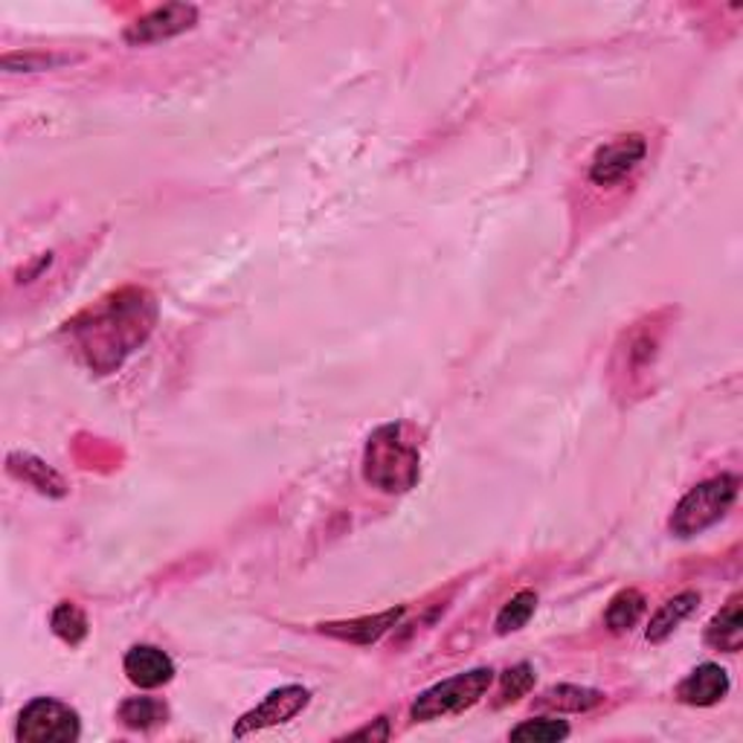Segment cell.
<instances>
[{
  "mask_svg": "<svg viewBox=\"0 0 743 743\" xmlns=\"http://www.w3.org/2000/svg\"><path fill=\"white\" fill-rule=\"evenodd\" d=\"M729 688H732V683H729L726 668L714 665V662H703V665H697L692 674L685 676L683 683L676 685L674 694L685 706L706 709L714 706V703H721L729 694Z\"/></svg>",
  "mask_w": 743,
  "mask_h": 743,
  "instance_id": "obj_8",
  "label": "cell"
},
{
  "mask_svg": "<svg viewBox=\"0 0 743 743\" xmlns=\"http://www.w3.org/2000/svg\"><path fill=\"white\" fill-rule=\"evenodd\" d=\"M351 741L355 737H366V741H387L389 737V721L387 717H380V721H375V726H366V729H357V732H351Z\"/></svg>",
  "mask_w": 743,
  "mask_h": 743,
  "instance_id": "obj_22",
  "label": "cell"
},
{
  "mask_svg": "<svg viewBox=\"0 0 743 743\" xmlns=\"http://www.w3.org/2000/svg\"><path fill=\"white\" fill-rule=\"evenodd\" d=\"M50 627L52 633H56L59 640L68 642V645H79V642H85V636H88V616H85L76 604L61 602L59 607L52 610Z\"/></svg>",
  "mask_w": 743,
  "mask_h": 743,
  "instance_id": "obj_18",
  "label": "cell"
},
{
  "mask_svg": "<svg viewBox=\"0 0 743 743\" xmlns=\"http://www.w3.org/2000/svg\"><path fill=\"white\" fill-rule=\"evenodd\" d=\"M117 717L122 726L137 729V732H149V729L166 723V717H169V709H166L164 700L128 697V700H122Z\"/></svg>",
  "mask_w": 743,
  "mask_h": 743,
  "instance_id": "obj_15",
  "label": "cell"
},
{
  "mask_svg": "<svg viewBox=\"0 0 743 743\" xmlns=\"http://www.w3.org/2000/svg\"><path fill=\"white\" fill-rule=\"evenodd\" d=\"M647 157V140L642 135H625L604 142L593 155L590 180L595 186H616Z\"/></svg>",
  "mask_w": 743,
  "mask_h": 743,
  "instance_id": "obj_6",
  "label": "cell"
},
{
  "mask_svg": "<svg viewBox=\"0 0 743 743\" xmlns=\"http://www.w3.org/2000/svg\"><path fill=\"white\" fill-rule=\"evenodd\" d=\"M65 59H52V56H32V52H27V56H3V68L7 70H16L18 65H21V70H47L52 68V65H61Z\"/></svg>",
  "mask_w": 743,
  "mask_h": 743,
  "instance_id": "obj_21",
  "label": "cell"
},
{
  "mask_svg": "<svg viewBox=\"0 0 743 743\" xmlns=\"http://www.w3.org/2000/svg\"><path fill=\"white\" fill-rule=\"evenodd\" d=\"M537 610V593L535 590H521L508 598V604H503L497 616V633L506 636V633L523 631L528 625V618L535 616Z\"/></svg>",
  "mask_w": 743,
  "mask_h": 743,
  "instance_id": "obj_17",
  "label": "cell"
},
{
  "mask_svg": "<svg viewBox=\"0 0 743 743\" xmlns=\"http://www.w3.org/2000/svg\"><path fill=\"white\" fill-rule=\"evenodd\" d=\"M508 737L528 743H555L569 737V726L564 721H555V717H537V721H523L521 726H514Z\"/></svg>",
  "mask_w": 743,
  "mask_h": 743,
  "instance_id": "obj_19",
  "label": "cell"
},
{
  "mask_svg": "<svg viewBox=\"0 0 743 743\" xmlns=\"http://www.w3.org/2000/svg\"><path fill=\"white\" fill-rule=\"evenodd\" d=\"M706 645L726 651V654H737L743 645V610L741 595H732L726 607L709 622L706 627Z\"/></svg>",
  "mask_w": 743,
  "mask_h": 743,
  "instance_id": "obj_12",
  "label": "cell"
},
{
  "mask_svg": "<svg viewBox=\"0 0 743 743\" xmlns=\"http://www.w3.org/2000/svg\"><path fill=\"white\" fill-rule=\"evenodd\" d=\"M195 23H198V7H192V3H166V7L151 9L149 16H142L140 21L128 27L126 44L146 47L157 44V41H169L180 32L192 30Z\"/></svg>",
  "mask_w": 743,
  "mask_h": 743,
  "instance_id": "obj_7",
  "label": "cell"
},
{
  "mask_svg": "<svg viewBox=\"0 0 743 743\" xmlns=\"http://www.w3.org/2000/svg\"><path fill=\"white\" fill-rule=\"evenodd\" d=\"M311 703V692L303 685H283L274 688L268 697L261 700L259 706L241 714V721L236 723V737H245L250 732H261V729L283 726V723L294 721L297 714H303Z\"/></svg>",
  "mask_w": 743,
  "mask_h": 743,
  "instance_id": "obj_5",
  "label": "cell"
},
{
  "mask_svg": "<svg viewBox=\"0 0 743 743\" xmlns=\"http://www.w3.org/2000/svg\"><path fill=\"white\" fill-rule=\"evenodd\" d=\"M491 683H494V671L491 668H470L465 674L447 676V680L430 685L427 692L413 700L409 717L416 723H430L468 712L488 694Z\"/></svg>",
  "mask_w": 743,
  "mask_h": 743,
  "instance_id": "obj_3",
  "label": "cell"
},
{
  "mask_svg": "<svg viewBox=\"0 0 743 743\" xmlns=\"http://www.w3.org/2000/svg\"><path fill=\"white\" fill-rule=\"evenodd\" d=\"M604 694L584 685H552L537 697V706L552 709V712H590V709L602 706Z\"/></svg>",
  "mask_w": 743,
  "mask_h": 743,
  "instance_id": "obj_13",
  "label": "cell"
},
{
  "mask_svg": "<svg viewBox=\"0 0 743 743\" xmlns=\"http://www.w3.org/2000/svg\"><path fill=\"white\" fill-rule=\"evenodd\" d=\"M422 476V454L407 436V424H384L364 447V479L384 494H404L416 488Z\"/></svg>",
  "mask_w": 743,
  "mask_h": 743,
  "instance_id": "obj_1",
  "label": "cell"
},
{
  "mask_svg": "<svg viewBox=\"0 0 743 743\" xmlns=\"http://www.w3.org/2000/svg\"><path fill=\"white\" fill-rule=\"evenodd\" d=\"M737 488H741V479L735 474H721L714 476V479H706V483L694 485L676 503L674 514H671V535L694 537L703 535L714 523H721L729 514V508L735 506Z\"/></svg>",
  "mask_w": 743,
  "mask_h": 743,
  "instance_id": "obj_2",
  "label": "cell"
},
{
  "mask_svg": "<svg viewBox=\"0 0 743 743\" xmlns=\"http://www.w3.org/2000/svg\"><path fill=\"white\" fill-rule=\"evenodd\" d=\"M126 676L137 688H160V685L171 683L175 676V662L166 651L155 645H135L122 660Z\"/></svg>",
  "mask_w": 743,
  "mask_h": 743,
  "instance_id": "obj_9",
  "label": "cell"
},
{
  "mask_svg": "<svg viewBox=\"0 0 743 743\" xmlns=\"http://www.w3.org/2000/svg\"><path fill=\"white\" fill-rule=\"evenodd\" d=\"M16 456L21 465H16V462L9 459V470L12 474H18L23 479V483H30L32 488H38L41 494H52V497H65L68 494V485H65V479H61L59 474L52 468H47L44 462H38L36 456Z\"/></svg>",
  "mask_w": 743,
  "mask_h": 743,
  "instance_id": "obj_16",
  "label": "cell"
},
{
  "mask_svg": "<svg viewBox=\"0 0 743 743\" xmlns=\"http://www.w3.org/2000/svg\"><path fill=\"white\" fill-rule=\"evenodd\" d=\"M535 665H528V662L508 668L506 674L499 676V706H508V703H517L521 697H526L535 688Z\"/></svg>",
  "mask_w": 743,
  "mask_h": 743,
  "instance_id": "obj_20",
  "label": "cell"
},
{
  "mask_svg": "<svg viewBox=\"0 0 743 743\" xmlns=\"http://www.w3.org/2000/svg\"><path fill=\"white\" fill-rule=\"evenodd\" d=\"M697 604H700V593H694V590H685V593L668 598V602L662 604L654 616H651V625H647V631H645L647 642L660 645V642L668 640L671 633H674L676 627L683 625L685 618L692 616L694 610H697Z\"/></svg>",
  "mask_w": 743,
  "mask_h": 743,
  "instance_id": "obj_11",
  "label": "cell"
},
{
  "mask_svg": "<svg viewBox=\"0 0 743 743\" xmlns=\"http://www.w3.org/2000/svg\"><path fill=\"white\" fill-rule=\"evenodd\" d=\"M645 595L640 593V590H622V593H616L613 598H610L607 610H604V625H607V631L613 633H627L631 631L636 622H640L642 616H645Z\"/></svg>",
  "mask_w": 743,
  "mask_h": 743,
  "instance_id": "obj_14",
  "label": "cell"
},
{
  "mask_svg": "<svg viewBox=\"0 0 743 743\" xmlns=\"http://www.w3.org/2000/svg\"><path fill=\"white\" fill-rule=\"evenodd\" d=\"M82 735L79 712L52 697H36L18 714L16 737L21 743H73Z\"/></svg>",
  "mask_w": 743,
  "mask_h": 743,
  "instance_id": "obj_4",
  "label": "cell"
},
{
  "mask_svg": "<svg viewBox=\"0 0 743 743\" xmlns=\"http://www.w3.org/2000/svg\"><path fill=\"white\" fill-rule=\"evenodd\" d=\"M404 613H407V607H393L378 613V616L351 618V622H328V625H320V631L326 636H335V640L355 642V645H375L384 633H389L402 622Z\"/></svg>",
  "mask_w": 743,
  "mask_h": 743,
  "instance_id": "obj_10",
  "label": "cell"
}]
</instances>
